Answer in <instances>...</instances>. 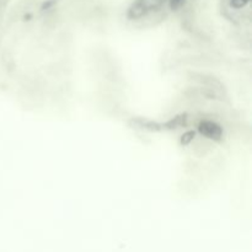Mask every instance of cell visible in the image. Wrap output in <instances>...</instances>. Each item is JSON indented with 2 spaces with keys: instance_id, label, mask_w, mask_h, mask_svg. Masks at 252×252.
Returning <instances> with one entry per match:
<instances>
[{
  "instance_id": "cell-3",
  "label": "cell",
  "mask_w": 252,
  "mask_h": 252,
  "mask_svg": "<svg viewBox=\"0 0 252 252\" xmlns=\"http://www.w3.org/2000/svg\"><path fill=\"white\" fill-rule=\"evenodd\" d=\"M250 2V0H230V5L235 9H240V7L246 6Z\"/></svg>"
},
{
  "instance_id": "cell-2",
  "label": "cell",
  "mask_w": 252,
  "mask_h": 252,
  "mask_svg": "<svg viewBox=\"0 0 252 252\" xmlns=\"http://www.w3.org/2000/svg\"><path fill=\"white\" fill-rule=\"evenodd\" d=\"M201 132L209 138H218L220 135L221 129L217 125L211 122H204L201 126Z\"/></svg>"
},
{
  "instance_id": "cell-1",
  "label": "cell",
  "mask_w": 252,
  "mask_h": 252,
  "mask_svg": "<svg viewBox=\"0 0 252 252\" xmlns=\"http://www.w3.org/2000/svg\"><path fill=\"white\" fill-rule=\"evenodd\" d=\"M166 1L167 0H135L128 10V16L130 19H139L160 9Z\"/></svg>"
}]
</instances>
